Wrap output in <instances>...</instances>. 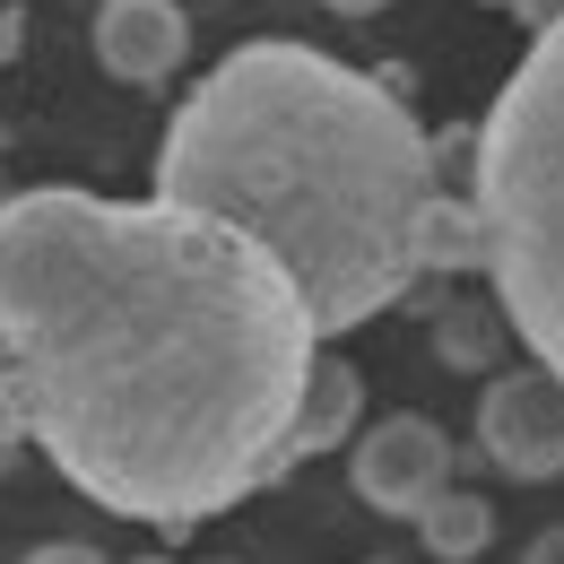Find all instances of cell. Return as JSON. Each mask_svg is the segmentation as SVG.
<instances>
[{"instance_id": "13", "label": "cell", "mask_w": 564, "mask_h": 564, "mask_svg": "<svg viewBox=\"0 0 564 564\" xmlns=\"http://www.w3.org/2000/svg\"><path fill=\"white\" fill-rule=\"evenodd\" d=\"M322 9H330V18H382L391 0H322Z\"/></svg>"}, {"instance_id": "12", "label": "cell", "mask_w": 564, "mask_h": 564, "mask_svg": "<svg viewBox=\"0 0 564 564\" xmlns=\"http://www.w3.org/2000/svg\"><path fill=\"white\" fill-rule=\"evenodd\" d=\"M521 564H564V530H539V539H530V556Z\"/></svg>"}, {"instance_id": "15", "label": "cell", "mask_w": 564, "mask_h": 564, "mask_svg": "<svg viewBox=\"0 0 564 564\" xmlns=\"http://www.w3.org/2000/svg\"><path fill=\"white\" fill-rule=\"evenodd\" d=\"M9 53H18V18H0V70H9Z\"/></svg>"}, {"instance_id": "3", "label": "cell", "mask_w": 564, "mask_h": 564, "mask_svg": "<svg viewBox=\"0 0 564 564\" xmlns=\"http://www.w3.org/2000/svg\"><path fill=\"white\" fill-rule=\"evenodd\" d=\"M469 217L503 330L564 382V9L469 131Z\"/></svg>"}, {"instance_id": "4", "label": "cell", "mask_w": 564, "mask_h": 564, "mask_svg": "<svg viewBox=\"0 0 564 564\" xmlns=\"http://www.w3.org/2000/svg\"><path fill=\"white\" fill-rule=\"evenodd\" d=\"M478 460H495L503 478H564V382L547 365H512L487 373L478 400Z\"/></svg>"}, {"instance_id": "2", "label": "cell", "mask_w": 564, "mask_h": 564, "mask_svg": "<svg viewBox=\"0 0 564 564\" xmlns=\"http://www.w3.org/2000/svg\"><path fill=\"white\" fill-rule=\"evenodd\" d=\"M148 200L243 226L322 339L391 313L425 270H478V217L443 192L409 96L295 35L235 44L174 105Z\"/></svg>"}, {"instance_id": "7", "label": "cell", "mask_w": 564, "mask_h": 564, "mask_svg": "<svg viewBox=\"0 0 564 564\" xmlns=\"http://www.w3.org/2000/svg\"><path fill=\"white\" fill-rule=\"evenodd\" d=\"M365 417V373H356L348 356H313L304 365V391H295V425H286V469H304V460H322V452H339Z\"/></svg>"}, {"instance_id": "16", "label": "cell", "mask_w": 564, "mask_h": 564, "mask_svg": "<svg viewBox=\"0 0 564 564\" xmlns=\"http://www.w3.org/2000/svg\"><path fill=\"white\" fill-rule=\"evenodd\" d=\"M140 564H174V556H140Z\"/></svg>"}, {"instance_id": "10", "label": "cell", "mask_w": 564, "mask_h": 564, "mask_svg": "<svg viewBox=\"0 0 564 564\" xmlns=\"http://www.w3.org/2000/svg\"><path fill=\"white\" fill-rule=\"evenodd\" d=\"M26 564H113L105 547H87V539H53V547H35Z\"/></svg>"}, {"instance_id": "14", "label": "cell", "mask_w": 564, "mask_h": 564, "mask_svg": "<svg viewBox=\"0 0 564 564\" xmlns=\"http://www.w3.org/2000/svg\"><path fill=\"white\" fill-rule=\"evenodd\" d=\"M9 452H18V409H9V391H0V469H9Z\"/></svg>"}, {"instance_id": "11", "label": "cell", "mask_w": 564, "mask_h": 564, "mask_svg": "<svg viewBox=\"0 0 564 564\" xmlns=\"http://www.w3.org/2000/svg\"><path fill=\"white\" fill-rule=\"evenodd\" d=\"M495 9H503V18H521V26H530V35H539V26H547V18H556L564 0H495Z\"/></svg>"}, {"instance_id": "5", "label": "cell", "mask_w": 564, "mask_h": 564, "mask_svg": "<svg viewBox=\"0 0 564 564\" xmlns=\"http://www.w3.org/2000/svg\"><path fill=\"white\" fill-rule=\"evenodd\" d=\"M356 495L382 512V521H417L425 495L452 487V443L434 417H382L356 434V460H348Z\"/></svg>"}, {"instance_id": "9", "label": "cell", "mask_w": 564, "mask_h": 564, "mask_svg": "<svg viewBox=\"0 0 564 564\" xmlns=\"http://www.w3.org/2000/svg\"><path fill=\"white\" fill-rule=\"evenodd\" d=\"M434 348H443L452 373H487L495 356H503V330H495L487 304H452V313H443V330H434Z\"/></svg>"}, {"instance_id": "6", "label": "cell", "mask_w": 564, "mask_h": 564, "mask_svg": "<svg viewBox=\"0 0 564 564\" xmlns=\"http://www.w3.org/2000/svg\"><path fill=\"white\" fill-rule=\"evenodd\" d=\"M96 62L122 87H165L192 62V18L174 0H96Z\"/></svg>"}, {"instance_id": "8", "label": "cell", "mask_w": 564, "mask_h": 564, "mask_svg": "<svg viewBox=\"0 0 564 564\" xmlns=\"http://www.w3.org/2000/svg\"><path fill=\"white\" fill-rule=\"evenodd\" d=\"M417 539H425V556L434 564H469V556H487V539H495V503L478 487H434L425 495V512H417Z\"/></svg>"}, {"instance_id": "1", "label": "cell", "mask_w": 564, "mask_h": 564, "mask_svg": "<svg viewBox=\"0 0 564 564\" xmlns=\"http://www.w3.org/2000/svg\"><path fill=\"white\" fill-rule=\"evenodd\" d=\"M322 330L279 261L174 200H0V391L96 512L200 530L286 478Z\"/></svg>"}]
</instances>
